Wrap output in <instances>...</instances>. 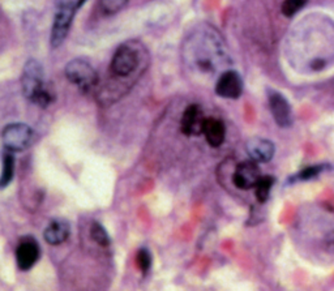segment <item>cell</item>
I'll return each mask as SVG.
<instances>
[{"mask_svg": "<svg viewBox=\"0 0 334 291\" xmlns=\"http://www.w3.org/2000/svg\"><path fill=\"white\" fill-rule=\"evenodd\" d=\"M202 133L205 135L208 144L213 148H218L225 141V136H226V128L225 124L218 120V119L209 118L205 119L204 130Z\"/></svg>", "mask_w": 334, "mask_h": 291, "instance_id": "4fadbf2b", "label": "cell"}, {"mask_svg": "<svg viewBox=\"0 0 334 291\" xmlns=\"http://www.w3.org/2000/svg\"><path fill=\"white\" fill-rule=\"evenodd\" d=\"M128 4V0H99V8L106 16L116 14Z\"/></svg>", "mask_w": 334, "mask_h": 291, "instance_id": "e0dca14e", "label": "cell"}, {"mask_svg": "<svg viewBox=\"0 0 334 291\" xmlns=\"http://www.w3.org/2000/svg\"><path fill=\"white\" fill-rule=\"evenodd\" d=\"M21 86L25 98L41 107H47L52 102V94L45 86V72L40 62L29 59L24 65Z\"/></svg>", "mask_w": 334, "mask_h": 291, "instance_id": "6da1fadb", "label": "cell"}, {"mask_svg": "<svg viewBox=\"0 0 334 291\" xmlns=\"http://www.w3.org/2000/svg\"><path fill=\"white\" fill-rule=\"evenodd\" d=\"M247 152L253 161L268 162L274 156V145L268 140L253 139L247 144Z\"/></svg>", "mask_w": 334, "mask_h": 291, "instance_id": "7c38bea8", "label": "cell"}, {"mask_svg": "<svg viewBox=\"0 0 334 291\" xmlns=\"http://www.w3.org/2000/svg\"><path fill=\"white\" fill-rule=\"evenodd\" d=\"M269 106L273 118L280 127H289L292 123L291 108L289 102L281 93L274 90L269 92Z\"/></svg>", "mask_w": 334, "mask_h": 291, "instance_id": "30bf717a", "label": "cell"}, {"mask_svg": "<svg viewBox=\"0 0 334 291\" xmlns=\"http://www.w3.org/2000/svg\"><path fill=\"white\" fill-rule=\"evenodd\" d=\"M204 113L198 105H190L183 113L180 130L185 136L201 135L205 123Z\"/></svg>", "mask_w": 334, "mask_h": 291, "instance_id": "52a82bcc", "label": "cell"}, {"mask_svg": "<svg viewBox=\"0 0 334 291\" xmlns=\"http://www.w3.org/2000/svg\"><path fill=\"white\" fill-rule=\"evenodd\" d=\"M307 4V0H285L282 4V13L286 17H292Z\"/></svg>", "mask_w": 334, "mask_h": 291, "instance_id": "d6986e66", "label": "cell"}, {"mask_svg": "<svg viewBox=\"0 0 334 291\" xmlns=\"http://www.w3.org/2000/svg\"><path fill=\"white\" fill-rule=\"evenodd\" d=\"M33 130L25 123H12L3 131V142L7 150L23 152L31 144Z\"/></svg>", "mask_w": 334, "mask_h": 291, "instance_id": "5b68a950", "label": "cell"}, {"mask_svg": "<svg viewBox=\"0 0 334 291\" xmlns=\"http://www.w3.org/2000/svg\"><path fill=\"white\" fill-rule=\"evenodd\" d=\"M90 237L101 247H108L111 243V239L108 237L107 231H106L105 227L99 222H93V225L90 227Z\"/></svg>", "mask_w": 334, "mask_h": 291, "instance_id": "9a60e30c", "label": "cell"}, {"mask_svg": "<svg viewBox=\"0 0 334 291\" xmlns=\"http://www.w3.org/2000/svg\"><path fill=\"white\" fill-rule=\"evenodd\" d=\"M274 179L272 176H261L260 180L256 184V197L260 203H265L270 195V188H272Z\"/></svg>", "mask_w": 334, "mask_h": 291, "instance_id": "2e32d148", "label": "cell"}, {"mask_svg": "<svg viewBox=\"0 0 334 291\" xmlns=\"http://www.w3.org/2000/svg\"><path fill=\"white\" fill-rule=\"evenodd\" d=\"M319 171H320V167H307V169H304L302 173H300V178L303 179H311L313 178V176H316L317 174H319Z\"/></svg>", "mask_w": 334, "mask_h": 291, "instance_id": "ffe728a7", "label": "cell"}, {"mask_svg": "<svg viewBox=\"0 0 334 291\" xmlns=\"http://www.w3.org/2000/svg\"><path fill=\"white\" fill-rule=\"evenodd\" d=\"M140 65V57L132 46L124 45L116 48L111 60V72L118 77H128L136 72Z\"/></svg>", "mask_w": 334, "mask_h": 291, "instance_id": "277c9868", "label": "cell"}, {"mask_svg": "<svg viewBox=\"0 0 334 291\" xmlns=\"http://www.w3.org/2000/svg\"><path fill=\"white\" fill-rule=\"evenodd\" d=\"M243 90L240 76L234 71H227L222 75L215 85V93L222 98H238Z\"/></svg>", "mask_w": 334, "mask_h": 291, "instance_id": "ba28073f", "label": "cell"}, {"mask_svg": "<svg viewBox=\"0 0 334 291\" xmlns=\"http://www.w3.org/2000/svg\"><path fill=\"white\" fill-rule=\"evenodd\" d=\"M137 268L140 269L142 275H146L152 268V254L146 248H140L136 254Z\"/></svg>", "mask_w": 334, "mask_h": 291, "instance_id": "ac0fdd59", "label": "cell"}, {"mask_svg": "<svg viewBox=\"0 0 334 291\" xmlns=\"http://www.w3.org/2000/svg\"><path fill=\"white\" fill-rule=\"evenodd\" d=\"M260 178L261 174L257 165L253 162H243L236 169L235 174L232 176V181L239 190H249L252 187H256Z\"/></svg>", "mask_w": 334, "mask_h": 291, "instance_id": "9c48e42d", "label": "cell"}, {"mask_svg": "<svg viewBox=\"0 0 334 291\" xmlns=\"http://www.w3.org/2000/svg\"><path fill=\"white\" fill-rule=\"evenodd\" d=\"M14 176V157L13 152L4 150L2 159V174H0V190H4L11 184Z\"/></svg>", "mask_w": 334, "mask_h": 291, "instance_id": "5bb4252c", "label": "cell"}, {"mask_svg": "<svg viewBox=\"0 0 334 291\" xmlns=\"http://www.w3.org/2000/svg\"><path fill=\"white\" fill-rule=\"evenodd\" d=\"M41 256L40 244L33 238H25L18 243L16 248V263L18 269L26 271L30 270L38 263Z\"/></svg>", "mask_w": 334, "mask_h": 291, "instance_id": "8992f818", "label": "cell"}, {"mask_svg": "<svg viewBox=\"0 0 334 291\" xmlns=\"http://www.w3.org/2000/svg\"><path fill=\"white\" fill-rule=\"evenodd\" d=\"M64 74L67 80L77 85L82 92H89L98 82V75L93 65L85 59H73L65 65Z\"/></svg>", "mask_w": 334, "mask_h": 291, "instance_id": "3957f363", "label": "cell"}, {"mask_svg": "<svg viewBox=\"0 0 334 291\" xmlns=\"http://www.w3.org/2000/svg\"><path fill=\"white\" fill-rule=\"evenodd\" d=\"M76 9V3L72 0H60L58 3L51 29V46L54 48L62 46L65 38L68 37Z\"/></svg>", "mask_w": 334, "mask_h": 291, "instance_id": "7a4b0ae2", "label": "cell"}, {"mask_svg": "<svg viewBox=\"0 0 334 291\" xmlns=\"http://www.w3.org/2000/svg\"><path fill=\"white\" fill-rule=\"evenodd\" d=\"M71 235V226L67 221L55 220L48 225L43 232V238L48 244L51 246H59L64 243Z\"/></svg>", "mask_w": 334, "mask_h": 291, "instance_id": "8fae6325", "label": "cell"}]
</instances>
